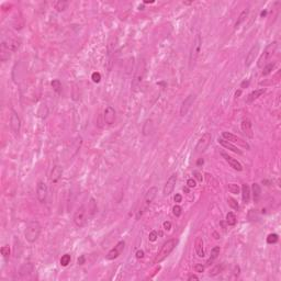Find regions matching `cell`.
Masks as SVG:
<instances>
[{"instance_id": "6da1fadb", "label": "cell", "mask_w": 281, "mask_h": 281, "mask_svg": "<svg viewBox=\"0 0 281 281\" xmlns=\"http://www.w3.org/2000/svg\"><path fill=\"white\" fill-rule=\"evenodd\" d=\"M41 231H42V227H41V224L38 221H30L27 225V228H25V239L31 244L35 243L40 237Z\"/></svg>"}, {"instance_id": "7a4b0ae2", "label": "cell", "mask_w": 281, "mask_h": 281, "mask_svg": "<svg viewBox=\"0 0 281 281\" xmlns=\"http://www.w3.org/2000/svg\"><path fill=\"white\" fill-rule=\"evenodd\" d=\"M201 45H202V38H201L200 33H197L196 38H194L193 44H192L191 52H190V58H189V68L192 69L197 63V59L199 57V53L201 51Z\"/></svg>"}, {"instance_id": "3957f363", "label": "cell", "mask_w": 281, "mask_h": 281, "mask_svg": "<svg viewBox=\"0 0 281 281\" xmlns=\"http://www.w3.org/2000/svg\"><path fill=\"white\" fill-rule=\"evenodd\" d=\"M277 48H278V43L274 41V42L270 43L267 48H265L263 53L260 55V57L258 58V62H257V66H258L259 68L263 67V66L270 61V58H271V57L273 56L274 53H276Z\"/></svg>"}, {"instance_id": "277c9868", "label": "cell", "mask_w": 281, "mask_h": 281, "mask_svg": "<svg viewBox=\"0 0 281 281\" xmlns=\"http://www.w3.org/2000/svg\"><path fill=\"white\" fill-rule=\"evenodd\" d=\"M176 244H177V242H176L175 239H168L166 243H164V245L162 246L160 250L158 252V254H157V256H156L154 263H162L164 259H166L167 257L170 255V253L173 250Z\"/></svg>"}, {"instance_id": "5b68a950", "label": "cell", "mask_w": 281, "mask_h": 281, "mask_svg": "<svg viewBox=\"0 0 281 281\" xmlns=\"http://www.w3.org/2000/svg\"><path fill=\"white\" fill-rule=\"evenodd\" d=\"M145 69H146V67H145V62H144V59H142V61L138 63V65H137V67H136V70H135L134 78H133V81H132L133 90H137V88L141 86V83H142L143 79H144V76H145Z\"/></svg>"}, {"instance_id": "8992f818", "label": "cell", "mask_w": 281, "mask_h": 281, "mask_svg": "<svg viewBox=\"0 0 281 281\" xmlns=\"http://www.w3.org/2000/svg\"><path fill=\"white\" fill-rule=\"evenodd\" d=\"M211 138H212L211 133H209V132L204 133V134L200 137V139L198 141V143H197L196 148H194L196 149V153L197 154L203 153V152L208 148V146H209L210 142H211Z\"/></svg>"}, {"instance_id": "52a82bcc", "label": "cell", "mask_w": 281, "mask_h": 281, "mask_svg": "<svg viewBox=\"0 0 281 281\" xmlns=\"http://www.w3.org/2000/svg\"><path fill=\"white\" fill-rule=\"evenodd\" d=\"M87 222V213H86V208L80 207L77 209L74 214V223L77 227H83Z\"/></svg>"}, {"instance_id": "ba28073f", "label": "cell", "mask_w": 281, "mask_h": 281, "mask_svg": "<svg viewBox=\"0 0 281 281\" xmlns=\"http://www.w3.org/2000/svg\"><path fill=\"white\" fill-rule=\"evenodd\" d=\"M36 197L41 203H44L48 199V186L44 181H38L36 186Z\"/></svg>"}, {"instance_id": "9c48e42d", "label": "cell", "mask_w": 281, "mask_h": 281, "mask_svg": "<svg viewBox=\"0 0 281 281\" xmlns=\"http://www.w3.org/2000/svg\"><path fill=\"white\" fill-rule=\"evenodd\" d=\"M10 128L14 134H19L21 130V120L14 110H11L10 114Z\"/></svg>"}, {"instance_id": "30bf717a", "label": "cell", "mask_w": 281, "mask_h": 281, "mask_svg": "<svg viewBox=\"0 0 281 281\" xmlns=\"http://www.w3.org/2000/svg\"><path fill=\"white\" fill-rule=\"evenodd\" d=\"M222 137H223V138H224V139H226V141H228V142H231V143H235V144H238V145H241V146L246 147V148H247V149H249V145H248L247 143L245 142V141H243V139H242V138L237 137L236 135L232 134V133L223 132V133H222Z\"/></svg>"}, {"instance_id": "8fae6325", "label": "cell", "mask_w": 281, "mask_h": 281, "mask_svg": "<svg viewBox=\"0 0 281 281\" xmlns=\"http://www.w3.org/2000/svg\"><path fill=\"white\" fill-rule=\"evenodd\" d=\"M124 246H125V243H124V241L119 242V243H118L117 245H115L114 247H113L112 249H111L110 252L107 254L106 258L108 259V260H114L115 258H118V257L120 256L121 252L124 249Z\"/></svg>"}, {"instance_id": "7c38bea8", "label": "cell", "mask_w": 281, "mask_h": 281, "mask_svg": "<svg viewBox=\"0 0 281 281\" xmlns=\"http://www.w3.org/2000/svg\"><path fill=\"white\" fill-rule=\"evenodd\" d=\"M176 182H177V175H176V173H173V175L167 179L166 183H165L164 190H163L164 196H169V194L173 193V189H175V187H176Z\"/></svg>"}, {"instance_id": "4fadbf2b", "label": "cell", "mask_w": 281, "mask_h": 281, "mask_svg": "<svg viewBox=\"0 0 281 281\" xmlns=\"http://www.w3.org/2000/svg\"><path fill=\"white\" fill-rule=\"evenodd\" d=\"M194 100H196V95H189L188 97L186 98V99L183 100V102H182L181 107H180V115H182V117H184V115L188 113V111L190 110V108H191V106L193 104Z\"/></svg>"}, {"instance_id": "5bb4252c", "label": "cell", "mask_w": 281, "mask_h": 281, "mask_svg": "<svg viewBox=\"0 0 281 281\" xmlns=\"http://www.w3.org/2000/svg\"><path fill=\"white\" fill-rule=\"evenodd\" d=\"M221 155H222V157L224 158V159L226 160L227 163H228V165L233 169H235V170H237V171H242V170H243V166H242V164L238 162V160H236L235 158L231 157L228 154L224 153V152H221Z\"/></svg>"}, {"instance_id": "9a60e30c", "label": "cell", "mask_w": 281, "mask_h": 281, "mask_svg": "<svg viewBox=\"0 0 281 281\" xmlns=\"http://www.w3.org/2000/svg\"><path fill=\"white\" fill-rule=\"evenodd\" d=\"M103 119L108 125H112L115 122V110L112 107H107L103 112Z\"/></svg>"}, {"instance_id": "2e32d148", "label": "cell", "mask_w": 281, "mask_h": 281, "mask_svg": "<svg viewBox=\"0 0 281 281\" xmlns=\"http://www.w3.org/2000/svg\"><path fill=\"white\" fill-rule=\"evenodd\" d=\"M241 128H242V131L244 132V134L246 135L247 137H249V138H253L254 137V132H253V124H252V121H250L249 119H244L243 121H242L241 123Z\"/></svg>"}, {"instance_id": "e0dca14e", "label": "cell", "mask_w": 281, "mask_h": 281, "mask_svg": "<svg viewBox=\"0 0 281 281\" xmlns=\"http://www.w3.org/2000/svg\"><path fill=\"white\" fill-rule=\"evenodd\" d=\"M258 52H259V45L258 44L254 45V46L250 48L249 52H248V54L246 55V59H245V66L246 67H249V66L252 65L253 62H254L255 58H256Z\"/></svg>"}, {"instance_id": "ac0fdd59", "label": "cell", "mask_w": 281, "mask_h": 281, "mask_svg": "<svg viewBox=\"0 0 281 281\" xmlns=\"http://www.w3.org/2000/svg\"><path fill=\"white\" fill-rule=\"evenodd\" d=\"M62 176H63V168H62L61 166H58V165L54 166L52 169V173H51V176H50L51 183L56 184L57 182L61 180Z\"/></svg>"}, {"instance_id": "d6986e66", "label": "cell", "mask_w": 281, "mask_h": 281, "mask_svg": "<svg viewBox=\"0 0 281 281\" xmlns=\"http://www.w3.org/2000/svg\"><path fill=\"white\" fill-rule=\"evenodd\" d=\"M157 188L156 187H152V188H149L148 190H147L146 194H145V198H144V203H145V207H147V205H149L152 202L154 201V199L156 198V196H157Z\"/></svg>"}, {"instance_id": "ffe728a7", "label": "cell", "mask_w": 281, "mask_h": 281, "mask_svg": "<svg viewBox=\"0 0 281 281\" xmlns=\"http://www.w3.org/2000/svg\"><path fill=\"white\" fill-rule=\"evenodd\" d=\"M218 142L220 143V144L222 145V146L224 147V148L229 149V151H232V152H233V153L238 154V155H242V154H243V153H242L241 149H238L236 146H235V145H233L231 142H228V141L224 139V138H223V137H222V138H218Z\"/></svg>"}, {"instance_id": "44dd1931", "label": "cell", "mask_w": 281, "mask_h": 281, "mask_svg": "<svg viewBox=\"0 0 281 281\" xmlns=\"http://www.w3.org/2000/svg\"><path fill=\"white\" fill-rule=\"evenodd\" d=\"M194 249L199 257H204V246H203L202 237H197L194 241Z\"/></svg>"}, {"instance_id": "7402d4cb", "label": "cell", "mask_w": 281, "mask_h": 281, "mask_svg": "<svg viewBox=\"0 0 281 281\" xmlns=\"http://www.w3.org/2000/svg\"><path fill=\"white\" fill-rule=\"evenodd\" d=\"M242 199H243V202L245 203V204H247V203H249V200H250V188L248 184L244 183L243 186H242Z\"/></svg>"}, {"instance_id": "603a6c76", "label": "cell", "mask_w": 281, "mask_h": 281, "mask_svg": "<svg viewBox=\"0 0 281 281\" xmlns=\"http://www.w3.org/2000/svg\"><path fill=\"white\" fill-rule=\"evenodd\" d=\"M252 190H253V198H254L255 203H258L259 199H260V196H261L260 186L255 182V183H253V186H252Z\"/></svg>"}, {"instance_id": "cb8c5ba5", "label": "cell", "mask_w": 281, "mask_h": 281, "mask_svg": "<svg viewBox=\"0 0 281 281\" xmlns=\"http://www.w3.org/2000/svg\"><path fill=\"white\" fill-rule=\"evenodd\" d=\"M265 91H266V90L263 89V88H261V89H257V90H255V91L250 92L249 95H248V98H247V100H246V102H247V103H249V102L254 101L255 99H257V98L260 97V96L263 95Z\"/></svg>"}, {"instance_id": "d4e9b609", "label": "cell", "mask_w": 281, "mask_h": 281, "mask_svg": "<svg viewBox=\"0 0 281 281\" xmlns=\"http://www.w3.org/2000/svg\"><path fill=\"white\" fill-rule=\"evenodd\" d=\"M220 246H214L213 248H212L211 250V256H210V258L208 259L207 261V266H210L212 263H213L214 260H215L216 258L218 257V255H220Z\"/></svg>"}, {"instance_id": "484cf974", "label": "cell", "mask_w": 281, "mask_h": 281, "mask_svg": "<svg viewBox=\"0 0 281 281\" xmlns=\"http://www.w3.org/2000/svg\"><path fill=\"white\" fill-rule=\"evenodd\" d=\"M248 13H249V9H248V8L244 9L243 11L241 12V14H239L238 19H237V21H236V23H235V28H238L239 25H241L242 23H243L244 21L246 20V18L248 17Z\"/></svg>"}, {"instance_id": "4316f807", "label": "cell", "mask_w": 281, "mask_h": 281, "mask_svg": "<svg viewBox=\"0 0 281 281\" xmlns=\"http://www.w3.org/2000/svg\"><path fill=\"white\" fill-rule=\"evenodd\" d=\"M154 128V125H153V121L152 120H146L144 123V126H143V134L144 135H148L152 133V131H153Z\"/></svg>"}, {"instance_id": "83f0119b", "label": "cell", "mask_w": 281, "mask_h": 281, "mask_svg": "<svg viewBox=\"0 0 281 281\" xmlns=\"http://www.w3.org/2000/svg\"><path fill=\"white\" fill-rule=\"evenodd\" d=\"M33 270V266L32 263H24L22 267L20 268V276H27V274H30Z\"/></svg>"}, {"instance_id": "f1b7e54d", "label": "cell", "mask_w": 281, "mask_h": 281, "mask_svg": "<svg viewBox=\"0 0 281 281\" xmlns=\"http://www.w3.org/2000/svg\"><path fill=\"white\" fill-rule=\"evenodd\" d=\"M54 7L58 12L64 11V10L68 7V3L67 1H64V0H59V1H56V3H54Z\"/></svg>"}, {"instance_id": "f546056e", "label": "cell", "mask_w": 281, "mask_h": 281, "mask_svg": "<svg viewBox=\"0 0 281 281\" xmlns=\"http://www.w3.org/2000/svg\"><path fill=\"white\" fill-rule=\"evenodd\" d=\"M237 220H236V215L233 213V212H228L226 214V223L229 225V226H234L236 224Z\"/></svg>"}, {"instance_id": "4dcf8cb0", "label": "cell", "mask_w": 281, "mask_h": 281, "mask_svg": "<svg viewBox=\"0 0 281 281\" xmlns=\"http://www.w3.org/2000/svg\"><path fill=\"white\" fill-rule=\"evenodd\" d=\"M51 86H52L53 90H54L56 93H61L62 92V83L58 79H54V80L51 83Z\"/></svg>"}, {"instance_id": "1f68e13d", "label": "cell", "mask_w": 281, "mask_h": 281, "mask_svg": "<svg viewBox=\"0 0 281 281\" xmlns=\"http://www.w3.org/2000/svg\"><path fill=\"white\" fill-rule=\"evenodd\" d=\"M274 65H276L274 63L266 64V65L263 66V73H261V75H263V76H267V75H269L270 73L272 72V69L274 68Z\"/></svg>"}, {"instance_id": "d6a6232c", "label": "cell", "mask_w": 281, "mask_h": 281, "mask_svg": "<svg viewBox=\"0 0 281 281\" xmlns=\"http://www.w3.org/2000/svg\"><path fill=\"white\" fill-rule=\"evenodd\" d=\"M223 269H224V265H218L216 266V267H214L213 269L211 270V271H210V276L211 277H214V276H216V274H218V273H221V272L223 271Z\"/></svg>"}, {"instance_id": "836d02e7", "label": "cell", "mask_w": 281, "mask_h": 281, "mask_svg": "<svg viewBox=\"0 0 281 281\" xmlns=\"http://www.w3.org/2000/svg\"><path fill=\"white\" fill-rule=\"evenodd\" d=\"M70 255L68 254H65L64 256H62L61 258V265L63 266V267H66V266H68L70 263Z\"/></svg>"}, {"instance_id": "e575fe53", "label": "cell", "mask_w": 281, "mask_h": 281, "mask_svg": "<svg viewBox=\"0 0 281 281\" xmlns=\"http://www.w3.org/2000/svg\"><path fill=\"white\" fill-rule=\"evenodd\" d=\"M227 203H228V205L232 208V209L234 210H238L239 209V205H238V202H237L235 199L233 198H228L227 199Z\"/></svg>"}, {"instance_id": "d590c367", "label": "cell", "mask_w": 281, "mask_h": 281, "mask_svg": "<svg viewBox=\"0 0 281 281\" xmlns=\"http://www.w3.org/2000/svg\"><path fill=\"white\" fill-rule=\"evenodd\" d=\"M228 191L231 192V193L237 194V193H239V187L237 186V184H235V183H229L228 184Z\"/></svg>"}, {"instance_id": "8d00e7d4", "label": "cell", "mask_w": 281, "mask_h": 281, "mask_svg": "<svg viewBox=\"0 0 281 281\" xmlns=\"http://www.w3.org/2000/svg\"><path fill=\"white\" fill-rule=\"evenodd\" d=\"M278 235L277 234H269L267 237V243L268 244H274L278 242Z\"/></svg>"}, {"instance_id": "74e56055", "label": "cell", "mask_w": 281, "mask_h": 281, "mask_svg": "<svg viewBox=\"0 0 281 281\" xmlns=\"http://www.w3.org/2000/svg\"><path fill=\"white\" fill-rule=\"evenodd\" d=\"M96 211H97V204L95 202V199L91 198L90 199V214L93 215L96 213Z\"/></svg>"}, {"instance_id": "f35d334b", "label": "cell", "mask_w": 281, "mask_h": 281, "mask_svg": "<svg viewBox=\"0 0 281 281\" xmlns=\"http://www.w3.org/2000/svg\"><path fill=\"white\" fill-rule=\"evenodd\" d=\"M0 252H1V255H3L5 258H8L10 255V248L9 246H3L1 247V249H0Z\"/></svg>"}, {"instance_id": "ab89813d", "label": "cell", "mask_w": 281, "mask_h": 281, "mask_svg": "<svg viewBox=\"0 0 281 281\" xmlns=\"http://www.w3.org/2000/svg\"><path fill=\"white\" fill-rule=\"evenodd\" d=\"M181 211L182 209L179 207V205H175V207L173 208V213L175 216H177V218H179L180 215H181Z\"/></svg>"}, {"instance_id": "60d3db41", "label": "cell", "mask_w": 281, "mask_h": 281, "mask_svg": "<svg viewBox=\"0 0 281 281\" xmlns=\"http://www.w3.org/2000/svg\"><path fill=\"white\" fill-rule=\"evenodd\" d=\"M91 79L93 80V83H100V80H101V75H100V73H93V74L91 75Z\"/></svg>"}, {"instance_id": "b9f144b4", "label": "cell", "mask_w": 281, "mask_h": 281, "mask_svg": "<svg viewBox=\"0 0 281 281\" xmlns=\"http://www.w3.org/2000/svg\"><path fill=\"white\" fill-rule=\"evenodd\" d=\"M197 186V182L193 178H189V179L187 180V187L188 188H194Z\"/></svg>"}, {"instance_id": "7bdbcfd3", "label": "cell", "mask_w": 281, "mask_h": 281, "mask_svg": "<svg viewBox=\"0 0 281 281\" xmlns=\"http://www.w3.org/2000/svg\"><path fill=\"white\" fill-rule=\"evenodd\" d=\"M157 237H158V234H157V232L156 231H152L151 233H149V235H148V238H149V241L151 242H155L156 239H157Z\"/></svg>"}, {"instance_id": "ee69618b", "label": "cell", "mask_w": 281, "mask_h": 281, "mask_svg": "<svg viewBox=\"0 0 281 281\" xmlns=\"http://www.w3.org/2000/svg\"><path fill=\"white\" fill-rule=\"evenodd\" d=\"M194 270H196V272H203L204 271V266L201 265V263H198V265L194 266Z\"/></svg>"}, {"instance_id": "f6af8a7d", "label": "cell", "mask_w": 281, "mask_h": 281, "mask_svg": "<svg viewBox=\"0 0 281 281\" xmlns=\"http://www.w3.org/2000/svg\"><path fill=\"white\" fill-rule=\"evenodd\" d=\"M163 226H164V229H166V231H170V228H171V223L169 222V221H165L164 224H163Z\"/></svg>"}, {"instance_id": "bcb514c9", "label": "cell", "mask_w": 281, "mask_h": 281, "mask_svg": "<svg viewBox=\"0 0 281 281\" xmlns=\"http://www.w3.org/2000/svg\"><path fill=\"white\" fill-rule=\"evenodd\" d=\"M193 176L198 181H202V176H201V173L199 171H193Z\"/></svg>"}, {"instance_id": "7dc6e473", "label": "cell", "mask_w": 281, "mask_h": 281, "mask_svg": "<svg viewBox=\"0 0 281 281\" xmlns=\"http://www.w3.org/2000/svg\"><path fill=\"white\" fill-rule=\"evenodd\" d=\"M173 200H175V202L180 203V202H181V200H182V197H181V194H179V193H176V194H175V197H173Z\"/></svg>"}, {"instance_id": "c3c4849f", "label": "cell", "mask_w": 281, "mask_h": 281, "mask_svg": "<svg viewBox=\"0 0 281 281\" xmlns=\"http://www.w3.org/2000/svg\"><path fill=\"white\" fill-rule=\"evenodd\" d=\"M135 256H136L137 259L143 258V257H144V252H143V250H137L136 254H135Z\"/></svg>"}, {"instance_id": "681fc988", "label": "cell", "mask_w": 281, "mask_h": 281, "mask_svg": "<svg viewBox=\"0 0 281 281\" xmlns=\"http://www.w3.org/2000/svg\"><path fill=\"white\" fill-rule=\"evenodd\" d=\"M77 261H78V265H83L85 263V256H80Z\"/></svg>"}, {"instance_id": "f907efd6", "label": "cell", "mask_w": 281, "mask_h": 281, "mask_svg": "<svg viewBox=\"0 0 281 281\" xmlns=\"http://www.w3.org/2000/svg\"><path fill=\"white\" fill-rule=\"evenodd\" d=\"M248 85H249V80H244L243 83H241V88H246V87H248Z\"/></svg>"}, {"instance_id": "816d5d0a", "label": "cell", "mask_w": 281, "mask_h": 281, "mask_svg": "<svg viewBox=\"0 0 281 281\" xmlns=\"http://www.w3.org/2000/svg\"><path fill=\"white\" fill-rule=\"evenodd\" d=\"M188 280H199V277L197 276V274H191V276L188 278Z\"/></svg>"}, {"instance_id": "f5cc1de1", "label": "cell", "mask_w": 281, "mask_h": 281, "mask_svg": "<svg viewBox=\"0 0 281 281\" xmlns=\"http://www.w3.org/2000/svg\"><path fill=\"white\" fill-rule=\"evenodd\" d=\"M241 93H242V91L241 90H238V91H236V93H235V97H238V96H241Z\"/></svg>"}, {"instance_id": "db71d44e", "label": "cell", "mask_w": 281, "mask_h": 281, "mask_svg": "<svg viewBox=\"0 0 281 281\" xmlns=\"http://www.w3.org/2000/svg\"><path fill=\"white\" fill-rule=\"evenodd\" d=\"M183 191L186 192V193H188V192H189V189H188V188L186 187V188H183Z\"/></svg>"}, {"instance_id": "11a10c76", "label": "cell", "mask_w": 281, "mask_h": 281, "mask_svg": "<svg viewBox=\"0 0 281 281\" xmlns=\"http://www.w3.org/2000/svg\"><path fill=\"white\" fill-rule=\"evenodd\" d=\"M183 5H191V3H189V1H183Z\"/></svg>"}, {"instance_id": "9f6ffc18", "label": "cell", "mask_w": 281, "mask_h": 281, "mask_svg": "<svg viewBox=\"0 0 281 281\" xmlns=\"http://www.w3.org/2000/svg\"><path fill=\"white\" fill-rule=\"evenodd\" d=\"M138 9H139V10H144V6H139Z\"/></svg>"}, {"instance_id": "6f0895ef", "label": "cell", "mask_w": 281, "mask_h": 281, "mask_svg": "<svg viewBox=\"0 0 281 281\" xmlns=\"http://www.w3.org/2000/svg\"><path fill=\"white\" fill-rule=\"evenodd\" d=\"M144 3H154V1H147L146 0V1H144Z\"/></svg>"}, {"instance_id": "680465c9", "label": "cell", "mask_w": 281, "mask_h": 281, "mask_svg": "<svg viewBox=\"0 0 281 281\" xmlns=\"http://www.w3.org/2000/svg\"><path fill=\"white\" fill-rule=\"evenodd\" d=\"M198 164H199V165H200V164H203V159H199Z\"/></svg>"}]
</instances>
